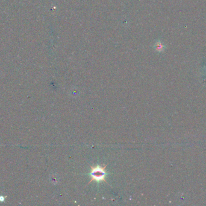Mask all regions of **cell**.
Masks as SVG:
<instances>
[{
	"mask_svg": "<svg viewBox=\"0 0 206 206\" xmlns=\"http://www.w3.org/2000/svg\"><path fill=\"white\" fill-rule=\"evenodd\" d=\"M106 167L107 165H97L95 166H91L90 172V180L89 181L88 184H90L92 181H95L97 183L104 181L108 184L106 180V177L107 175V172L106 171Z\"/></svg>",
	"mask_w": 206,
	"mask_h": 206,
	"instance_id": "obj_1",
	"label": "cell"
},
{
	"mask_svg": "<svg viewBox=\"0 0 206 206\" xmlns=\"http://www.w3.org/2000/svg\"><path fill=\"white\" fill-rule=\"evenodd\" d=\"M154 48L158 52H162L165 50V45L162 43L161 41H158L154 45Z\"/></svg>",
	"mask_w": 206,
	"mask_h": 206,
	"instance_id": "obj_2",
	"label": "cell"
}]
</instances>
